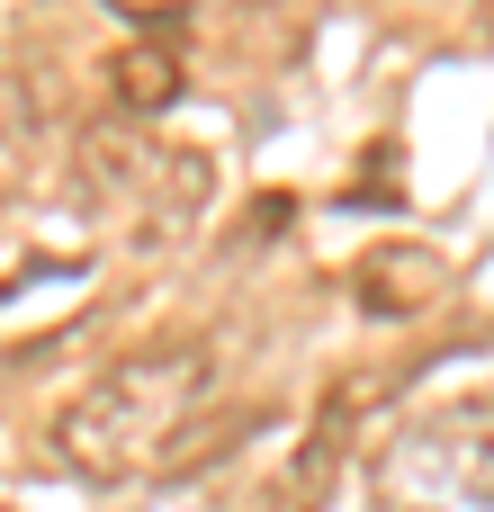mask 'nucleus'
I'll return each mask as SVG.
<instances>
[{
  "label": "nucleus",
  "instance_id": "nucleus-5",
  "mask_svg": "<svg viewBox=\"0 0 494 512\" xmlns=\"http://www.w3.org/2000/svg\"><path fill=\"white\" fill-rule=\"evenodd\" d=\"M108 90H117V108H126L135 126H153V117L180 108V63H171L162 45H117V54H108Z\"/></svg>",
  "mask_w": 494,
  "mask_h": 512
},
{
  "label": "nucleus",
  "instance_id": "nucleus-3",
  "mask_svg": "<svg viewBox=\"0 0 494 512\" xmlns=\"http://www.w3.org/2000/svg\"><path fill=\"white\" fill-rule=\"evenodd\" d=\"M387 504H494V396L432 405L405 441L378 459Z\"/></svg>",
  "mask_w": 494,
  "mask_h": 512
},
{
  "label": "nucleus",
  "instance_id": "nucleus-8",
  "mask_svg": "<svg viewBox=\"0 0 494 512\" xmlns=\"http://www.w3.org/2000/svg\"><path fill=\"white\" fill-rule=\"evenodd\" d=\"M486 36H494V0H486Z\"/></svg>",
  "mask_w": 494,
  "mask_h": 512
},
{
  "label": "nucleus",
  "instance_id": "nucleus-4",
  "mask_svg": "<svg viewBox=\"0 0 494 512\" xmlns=\"http://www.w3.org/2000/svg\"><path fill=\"white\" fill-rule=\"evenodd\" d=\"M450 288H459L450 252L405 243V234H387V243H369V252L351 261V306H360L369 324H414V315H432Z\"/></svg>",
  "mask_w": 494,
  "mask_h": 512
},
{
  "label": "nucleus",
  "instance_id": "nucleus-1",
  "mask_svg": "<svg viewBox=\"0 0 494 512\" xmlns=\"http://www.w3.org/2000/svg\"><path fill=\"white\" fill-rule=\"evenodd\" d=\"M207 342L171 333V342H144L126 351L117 369H99L63 414H54V459L90 486H117V477H144L162 468V450L180 441V423L198 414L207 396Z\"/></svg>",
  "mask_w": 494,
  "mask_h": 512
},
{
  "label": "nucleus",
  "instance_id": "nucleus-6",
  "mask_svg": "<svg viewBox=\"0 0 494 512\" xmlns=\"http://www.w3.org/2000/svg\"><path fill=\"white\" fill-rule=\"evenodd\" d=\"M36 180V90L0 63V198Z\"/></svg>",
  "mask_w": 494,
  "mask_h": 512
},
{
  "label": "nucleus",
  "instance_id": "nucleus-2",
  "mask_svg": "<svg viewBox=\"0 0 494 512\" xmlns=\"http://www.w3.org/2000/svg\"><path fill=\"white\" fill-rule=\"evenodd\" d=\"M72 171H81V189H90L108 216H126L135 234H144V225H153V234H180V225L207 207V189H216L207 153L162 144V135H153V126H135V117L90 126V135H81V153H72Z\"/></svg>",
  "mask_w": 494,
  "mask_h": 512
},
{
  "label": "nucleus",
  "instance_id": "nucleus-7",
  "mask_svg": "<svg viewBox=\"0 0 494 512\" xmlns=\"http://www.w3.org/2000/svg\"><path fill=\"white\" fill-rule=\"evenodd\" d=\"M351 207H396V144H369V180H351Z\"/></svg>",
  "mask_w": 494,
  "mask_h": 512
}]
</instances>
